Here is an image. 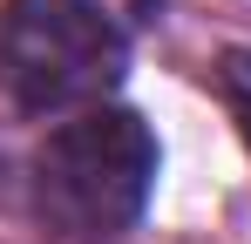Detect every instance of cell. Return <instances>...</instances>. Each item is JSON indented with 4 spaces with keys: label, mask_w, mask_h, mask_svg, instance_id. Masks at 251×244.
I'll list each match as a JSON object with an SVG mask.
<instances>
[{
    "label": "cell",
    "mask_w": 251,
    "mask_h": 244,
    "mask_svg": "<svg viewBox=\"0 0 251 244\" xmlns=\"http://www.w3.org/2000/svg\"><path fill=\"white\" fill-rule=\"evenodd\" d=\"M150 183H156V136L129 109H88L34 149V210L48 217V231L75 244L129 231L150 203Z\"/></svg>",
    "instance_id": "6da1fadb"
},
{
    "label": "cell",
    "mask_w": 251,
    "mask_h": 244,
    "mask_svg": "<svg viewBox=\"0 0 251 244\" xmlns=\"http://www.w3.org/2000/svg\"><path fill=\"white\" fill-rule=\"evenodd\" d=\"M123 27L95 0H7L0 7V81L21 109H88L123 81Z\"/></svg>",
    "instance_id": "7a4b0ae2"
},
{
    "label": "cell",
    "mask_w": 251,
    "mask_h": 244,
    "mask_svg": "<svg viewBox=\"0 0 251 244\" xmlns=\"http://www.w3.org/2000/svg\"><path fill=\"white\" fill-rule=\"evenodd\" d=\"M217 88H224V102H231V116H238V129L251 143V48H231L217 61Z\"/></svg>",
    "instance_id": "3957f363"
}]
</instances>
